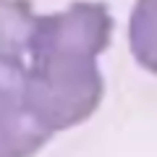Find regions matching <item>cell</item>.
Here are the masks:
<instances>
[{"instance_id":"1","label":"cell","mask_w":157,"mask_h":157,"mask_svg":"<svg viewBox=\"0 0 157 157\" xmlns=\"http://www.w3.org/2000/svg\"><path fill=\"white\" fill-rule=\"evenodd\" d=\"M113 16L102 3H73L37 16L26 55L24 105L47 134L84 123L102 100L97 55L107 50Z\"/></svg>"},{"instance_id":"2","label":"cell","mask_w":157,"mask_h":157,"mask_svg":"<svg viewBox=\"0 0 157 157\" xmlns=\"http://www.w3.org/2000/svg\"><path fill=\"white\" fill-rule=\"evenodd\" d=\"M26 63L0 55V157H32L52 134L24 105Z\"/></svg>"},{"instance_id":"3","label":"cell","mask_w":157,"mask_h":157,"mask_svg":"<svg viewBox=\"0 0 157 157\" xmlns=\"http://www.w3.org/2000/svg\"><path fill=\"white\" fill-rule=\"evenodd\" d=\"M37 13L29 0H0V55L26 63Z\"/></svg>"},{"instance_id":"4","label":"cell","mask_w":157,"mask_h":157,"mask_svg":"<svg viewBox=\"0 0 157 157\" xmlns=\"http://www.w3.org/2000/svg\"><path fill=\"white\" fill-rule=\"evenodd\" d=\"M128 45L136 63L157 73V0H136L128 21Z\"/></svg>"}]
</instances>
